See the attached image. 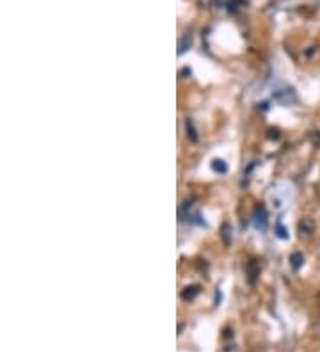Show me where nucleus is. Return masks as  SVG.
<instances>
[{"instance_id":"nucleus-1","label":"nucleus","mask_w":320,"mask_h":352,"mask_svg":"<svg viewBox=\"0 0 320 352\" xmlns=\"http://www.w3.org/2000/svg\"><path fill=\"white\" fill-rule=\"evenodd\" d=\"M299 230H301V235H306V237H311L313 231H315V223L309 217H304V219L299 223Z\"/></svg>"},{"instance_id":"nucleus-2","label":"nucleus","mask_w":320,"mask_h":352,"mask_svg":"<svg viewBox=\"0 0 320 352\" xmlns=\"http://www.w3.org/2000/svg\"><path fill=\"white\" fill-rule=\"evenodd\" d=\"M302 262H304V258H302L301 253L292 254V265H293V269H299V267L302 265Z\"/></svg>"},{"instance_id":"nucleus-3","label":"nucleus","mask_w":320,"mask_h":352,"mask_svg":"<svg viewBox=\"0 0 320 352\" xmlns=\"http://www.w3.org/2000/svg\"><path fill=\"white\" fill-rule=\"evenodd\" d=\"M214 171H219V172L226 171V165L223 164V160H214Z\"/></svg>"},{"instance_id":"nucleus-4","label":"nucleus","mask_w":320,"mask_h":352,"mask_svg":"<svg viewBox=\"0 0 320 352\" xmlns=\"http://www.w3.org/2000/svg\"><path fill=\"white\" fill-rule=\"evenodd\" d=\"M187 132H191L189 135H191L192 141H196V139H198V137H196V133H194V128H192V123L191 121H187Z\"/></svg>"},{"instance_id":"nucleus-5","label":"nucleus","mask_w":320,"mask_h":352,"mask_svg":"<svg viewBox=\"0 0 320 352\" xmlns=\"http://www.w3.org/2000/svg\"><path fill=\"white\" fill-rule=\"evenodd\" d=\"M277 237H279V239H286L285 230H283V226H281V224H277Z\"/></svg>"}]
</instances>
